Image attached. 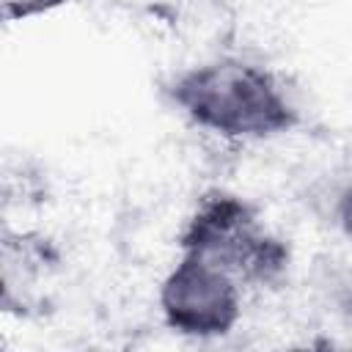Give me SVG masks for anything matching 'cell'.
<instances>
[{"label":"cell","instance_id":"6da1fadb","mask_svg":"<svg viewBox=\"0 0 352 352\" xmlns=\"http://www.w3.org/2000/svg\"><path fill=\"white\" fill-rule=\"evenodd\" d=\"M168 94L195 126L228 140H267L297 124V110L275 74L236 58L176 74Z\"/></svg>","mask_w":352,"mask_h":352},{"label":"cell","instance_id":"7a4b0ae2","mask_svg":"<svg viewBox=\"0 0 352 352\" xmlns=\"http://www.w3.org/2000/svg\"><path fill=\"white\" fill-rule=\"evenodd\" d=\"M182 253L217 264L239 283H272L289 264V248L278 239L258 212L234 192H209L179 236Z\"/></svg>","mask_w":352,"mask_h":352},{"label":"cell","instance_id":"3957f363","mask_svg":"<svg viewBox=\"0 0 352 352\" xmlns=\"http://www.w3.org/2000/svg\"><path fill=\"white\" fill-rule=\"evenodd\" d=\"M165 324L187 338L228 336L242 316V283L212 261L182 253L160 286Z\"/></svg>","mask_w":352,"mask_h":352},{"label":"cell","instance_id":"277c9868","mask_svg":"<svg viewBox=\"0 0 352 352\" xmlns=\"http://www.w3.org/2000/svg\"><path fill=\"white\" fill-rule=\"evenodd\" d=\"M66 3H74V0H3V8H6V19H28V16L60 8Z\"/></svg>","mask_w":352,"mask_h":352},{"label":"cell","instance_id":"5b68a950","mask_svg":"<svg viewBox=\"0 0 352 352\" xmlns=\"http://www.w3.org/2000/svg\"><path fill=\"white\" fill-rule=\"evenodd\" d=\"M336 223L341 234L352 242V184H346L336 198Z\"/></svg>","mask_w":352,"mask_h":352}]
</instances>
